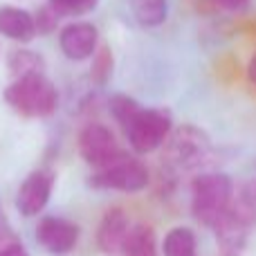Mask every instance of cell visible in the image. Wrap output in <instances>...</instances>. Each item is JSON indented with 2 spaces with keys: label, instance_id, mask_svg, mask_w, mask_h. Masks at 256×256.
Wrapping results in <instances>:
<instances>
[{
  "label": "cell",
  "instance_id": "2e32d148",
  "mask_svg": "<svg viewBox=\"0 0 256 256\" xmlns=\"http://www.w3.org/2000/svg\"><path fill=\"white\" fill-rule=\"evenodd\" d=\"M9 70L16 76L43 72V56L32 52V50H14V52L9 54Z\"/></svg>",
  "mask_w": 256,
  "mask_h": 256
},
{
  "label": "cell",
  "instance_id": "5bb4252c",
  "mask_svg": "<svg viewBox=\"0 0 256 256\" xmlns=\"http://www.w3.org/2000/svg\"><path fill=\"white\" fill-rule=\"evenodd\" d=\"M126 256H158V240L148 225H130L124 243Z\"/></svg>",
  "mask_w": 256,
  "mask_h": 256
},
{
  "label": "cell",
  "instance_id": "5b68a950",
  "mask_svg": "<svg viewBox=\"0 0 256 256\" xmlns=\"http://www.w3.org/2000/svg\"><path fill=\"white\" fill-rule=\"evenodd\" d=\"M79 153L97 171L122 155L115 135L104 124H88L79 135Z\"/></svg>",
  "mask_w": 256,
  "mask_h": 256
},
{
  "label": "cell",
  "instance_id": "4fadbf2b",
  "mask_svg": "<svg viewBox=\"0 0 256 256\" xmlns=\"http://www.w3.org/2000/svg\"><path fill=\"white\" fill-rule=\"evenodd\" d=\"M130 9L142 27H160L168 18V0H130Z\"/></svg>",
  "mask_w": 256,
  "mask_h": 256
},
{
  "label": "cell",
  "instance_id": "ac0fdd59",
  "mask_svg": "<svg viewBox=\"0 0 256 256\" xmlns=\"http://www.w3.org/2000/svg\"><path fill=\"white\" fill-rule=\"evenodd\" d=\"M48 4L58 16H84L97 9L99 0H50Z\"/></svg>",
  "mask_w": 256,
  "mask_h": 256
},
{
  "label": "cell",
  "instance_id": "7402d4cb",
  "mask_svg": "<svg viewBox=\"0 0 256 256\" xmlns=\"http://www.w3.org/2000/svg\"><path fill=\"white\" fill-rule=\"evenodd\" d=\"M248 79L256 86V54L250 58V63H248Z\"/></svg>",
  "mask_w": 256,
  "mask_h": 256
},
{
  "label": "cell",
  "instance_id": "8fae6325",
  "mask_svg": "<svg viewBox=\"0 0 256 256\" xmlns=\"http://www.w3.org/2000/svg\"><path fill=\"white\" fill-rule=\"evenodd\" d=\"M130 232V220L126 212L122 209H110L102 218L97 230V245L104 254H120L124 252V243Z\"/></svg>",
  "mask_w": 256,
  "mask_h": 256
},
{
  "label": "cell",
  "instance_id": "7a4b0ae2",
  "mask_svg": "<svg viewBox=\"0 0 256 256\" xmlns=\"http://www.w3.org/2000/svg\"><path fill=\"white\" fill-rule=\"evenodd\" d=\"M4 102L25 117H50L58 108V92L43 72H34L16 76L4 90Z\"/></svg>",
  "mask_w": 256,
  "mask_h": 256
},
{
  "label": "cell",
  "instance_id": "3957f363",
  "mask_svg": "<svg viewBox=\"0 0 256 256\" xmlns=\"http://www.w3.org/2000/svg\"><path fill=\"white\" fill-rule=\"evenodd\" d=\"M171 115L168 110L162 108H142L137 112V117L130 122L124 132L128 137V144L135 153H153L166 142V137L171 135Z\"/></svg>",
  "mask_w": 256,
  "mask_h": 256
},
{
  "label": "cell",
  "instance_id": "7c38bea8",
  "mask_svg": "<svg viewBox=\"0 0 256 256\" xmlns=\"http://www.w3.org/2000/svg\"><path fill=\"white\" fill-rule=\"evenodd\" d=\"M36 18L20 7H0V34L16 43H30L36 36Z\"/></svg>",
  "mask_w": 256,
  "mask_h": 256
},
{
  "label": "cell",
  "instance_id": "e0dca14e",
  "mask_svg": "<svg viewBox=\"0 0 256 256\" xmlns=\"http://www.w3.org/2000/svg\"><path fill=\"white\" fill-rule=\"evenodd\" d=\"M108 110H110V115L115 117L117 124L122 128H126L137 117V112L142 110V106L132 97H128V94H112V97L108 99Z\"/></svg>",
  "mask_w": 256,
  "mask_h": 256
},
{
  "label": "cell",
  "instance_id": "9c48e42d",
  "mask_svg": "<svg viewBox=\"0 0 256 256\" xmlns=\"http://www.w3.org/2000/svg\"><path fill=\"white\" fill-rule=\"evenodd\" d=\"M36 240L50 254H68L74 250L79 240V227L66 218L45 216L36 227Z\"/></svg>",
  "mask_w": 256,
  "mask_h": 256
},
{
  "label": "cell",
  "instance_id": "d6986e66",
  "mask_svg": "<svg viewBox=\"0 0 256 256\" xmlns=\"http://www.w3.org/2000/svg\"><path fill=\"white\" fill-rule=\"evenodd\" d=\"M220 9L225 12H232V14H240L250 7V0H214Z\"/></svg>",
  "mask_w": 256,
  "mask_h": 256
},
{
  "label": "cell",
  "instance_id": "44dd1931",
  "mask_svg": "<svg viewBox=\"0 0 256 256\" xmlns=\"http://www.w3.org/2000/svg\"><path fill=\"white\" fill-rule=\"evenodd\" d=\"M9 227H7V216L2 212V204H0V245L9 243Z\"/></svg>",
  "mask_w": 256,
  "mask_h": 256
},
{
  "label": "cell",
  "instance_id": "ffe728a7",
  "mask_svg": "<svg viewBox=\"0 0 256 256\" xmlns=\"http://www.w3.org/2000/svg\"><path fill=\"white\" fill-rule=\"evenodd\" d=\"M0 256H30V254H27V250L22 248L20 243H14V240H9V243L0 245Z\"/></svg>",
  "mask_w": 256,
  "mask_h": 256
},
{
  "label": "cell",
  "instance_id": "30bf717a",
  "mask_svg": "<svg viewBox=\"0 0 256 256\" xmlns=\"http://www.w3.org/2000/svg\"><path fill=\"white\" fill-rule=\"evenodd\" d=\"M99 32L92 22L74 20L66 25L58 34V48L70 61H86L97 52Z\"/></svg>",
  "mask_w": 256,
  "mask_h": 256
},
{
  "label": "cell",
  "instance_id": "52a82bcc",
  "mask_svg": "<svg viewBox=\"0 0 256 256\" xmlns=\"http://www.w3.org/2000/svg\"><path fill=\"white\" fill-rule=\"evenodd\" d=\"M52 186H54V173L52 171H34L20 182L16 194V209L22 214L25 218L38 216L50 202L52 196Z\"/></svg>",
  "mask_w": 256,
  "mask_h": 256
},
{
  "label": "cell",
  "instance_id": "277c9868",
  "mask_svg": "<svg viewBox=\"0 0 256 256\" xmlns=\"http://www.w3.org/2000/svg\"><path fill=\"white\" fill-rule=\"evenodd\" d=\"M90 184L94 189H115L124 194H140L148 184V171L140 160L122 153L104 168H97L90 178Z\"/></svg>",
  "mask_w": 256,
  "mask_h": 256
},
{
  "label": "cell",
  "instance_id": "6da1fadb",
  "mask_svg": "<svg viewBox=\"0 0 256 256\" xmlns=\"http://www.w3.org/2000/svg\"><path fill=\"white\" fill-rule=\"evenodd\" d=\"M234 184L225 173H200L191 184V212L194 218L204 227L216 225L222 214L232 207Z\"/></svg>",
  "mask_w": 256,
  "mask_h": 256
},
{
  "label": "cell",
  "instance_id": "8992f818",
  "mask_svg": "<svg viewBox=\"0 0 256 256\" xmlns=\"http://www.w3.org/2000/svg\"><path fill=\"white\" fill-rule=\"evenodd\" d=\"M209 150H212V142H209L207 132L200 130L196 126H182L171 135L168 142V155L178 166L196 168L207 160Z\"/></svg>",
  "mask_w": 256,
  "mask_h": 256
},
{
  "label": "cell",
  "instance_id": "9a60e30c",
  "mask_svg": "<svg viewBox=\"0 0 256 256\" xmlns=\"http://www.w3.org/2000/svg\"><path fill=\"white\" fill-rule=\"evenodd\" d=\"M164 256H196V236L186 227H173L162 243Z\"/></svg>",
  "mask_w": 256,
  "mask_h": 256
},
{
  "label": "cell",
  "instance_id": "ba28073f",
  "mask_svg": "<svg viewBox=\"0 0 256 256\" xmlns=\"http://www.w3.org/2000/svg\"><path fill=\"white\" fill-rule=\"evenodd\" d=\"M252 225L254 222L232 204V207L222 214L220 220L214 225L220 254L222 256H240L243 254L245 245H248V234H250V230H252Z\"/></svg>",
  "mask_w": 256,
  "mask_h": 256
}]
</instances>
